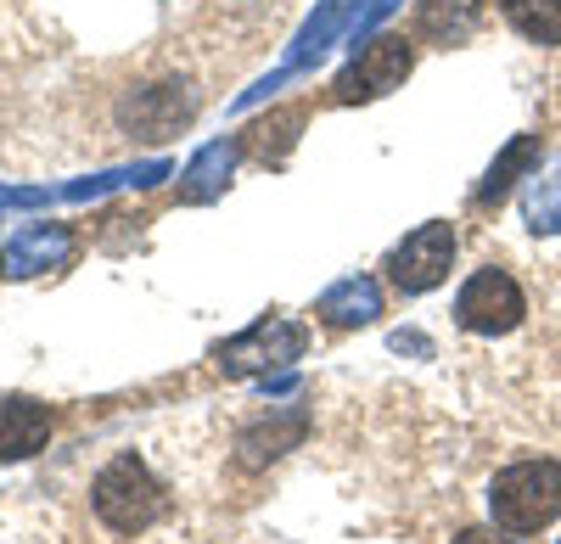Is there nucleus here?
I'll use <instances>...</instances> for the list:
<instances>
[{
	"mask_svg": "<svg viewBox=\"0 0 561 544\" xmlns=\"http://www.w3.org/2000/svg\"><path fill=\"white\" fill-rule=\"evenodd\" d=\"M489 511L494 528L534 539L561 517V461H511L489 483Z\"/></svg>",
	"mask_w": 561,
	"mask_h": 544,
	"instance_id": "f257e3e1",
	"label": "nucleus"
},
{
	"mask_svg": "<svg viewBox=\"0 0 561 544\" xmlns=\"http://www.w3.org/2000/svg\"><path fill=\"white\" fill-rule=\"evenodd\" d=\"M90 506H96V517L113 533H147L169 511V488L152 477V466L140 461L135 449H124V455H113L96 472V483H90Z\"/></svg>",
	"mask_w": 561,
	"mask_h": 544,
	"instance_id": "f03ea898",
	"label": "nucleus"
},
{
	"mask_svg": "<svg viewBox=\"0 0 561 544\" xmlns=\"http://www.w3.org/2000/svg\"><path fill=\"white\" fill-rule=\"evenodd\" d=\"M523 314H528V298H523L517 276L500 269V264H483L478 276L455 292V326L472 332V337H505V332H517Z\"/></svg>",
	"mask_w": 561,
	"mask_h": 544,
	"instance_id": "7ed1b4c3",
	"label": "nucleus"
},
{
	"mask_svg": "<svg viewBox=\"0 0 561 544\" xmlns=\"http://www.w3.org/2000/svg\"><path fill=\"white\" fill-rule=\"evenodd\" d=\"M410 68H415V39L382 34V39H370L365 51L337 73L332 96H337L343 107H348V102H377V96H388V90H399V84L410 79Z\"/></svg>",
	"mask_w": 561,
	"mask_h": 544,
	"instance_id": "20e7f679",
	"label": "nucleus"
},
{
	"mask_svg": "<svg viewBox=\"0 0 561 544\" xmlns=\"http://www.w3.org/2000/svg\"><path fill=\"white\" fill-rule=\"evenodd\" d=\"M449 264H455V231H449L444 219H433V224L410 231V236L388 253V281H393V292L421 298V292H433V287L449 276Z\"/></svg>",
	"mask_w": 561,
	"mask_h": 544,
	"instance_id": "39448f33",
	"label": "nucleus"
},
{
	"mask_svg": "<svg viewBox=\"0 0 561 544\" xmlns=\"http://www.w3.org/2000/svg\"><path fill=\"white\" fill-rule=\"evenodd\" d=\"M51 427H57L51 404H39L28 393H7V398H0V461L39 455L45 438H51Z\"/></svg>",
	"mask_w": 561,
	"mask_h": 544,
	"instance_id": "423d86ee",
	"label": "nucleus"
},
{
	"mask_svg": "<svg viewBox=\"0 0 561 544\" xmlns=\"http://www.w3.org/2000/svg\"><path fill=\"white\" fill-rule=\"evenodd\" d=\"M483 23V0H415V39L433 45H466Z\"/></svg>",
	"mask_w": 561,
	"mask_h": 544,
	"instance_id": "0eeeda50",
	"label": "nucleus"
},
{
	"mask_svg": "<svg viewBox=\"0 0 561 544\" xmlns=\"http://www.w3.org/2000/svg\"><path fill=\"white\" fill-rule=\"evenodd\" d=\"M68 258H73V236L62 224H45V231H23L7 253H0V269H7V276H34V269L68 264Z\"/></svg>",
	"mask_w": 561,
	"mask_h": 544,
	"instance_id": "6e6552de",
	"label": "nucleus"
},
{
	"mask_svg": "<svg viewBox=\"0 0 561 544\" xmlns=\"http://www.w3.org/2000/svg\"><path fill=\"white\" fill-rule=\"evenodd\" d=\"M298 348H304L298 326H253L242 343L225 348V366L230 371H253V366H270V359H293Z\"/></svg>",
	"mask_w": 561,
	"mask_h": 544,
	"instance_id": "1a4fd4ad",
	"label": "nucleus"
},
{
	"mask_svg": "<svg viewBox=\"0 0 561 544\" xmlns=\"http://www.w3.org/2000/svg\"><path fill=\"white\" fill-rule=\"evenodd\" d=\"M523 213H528V231H534V236H561V152L550 158L545 174L528 180Z\"/></svg>",
	"mask_w": 561,
	"mask_h": 544,
	"instance_id": "9d476101",
	"label": "nucleus"
},
{
	"mask_svg": "<svg viewBox=\"0 0 561 544\" xmlns=\"http://www.w3.org/2000/svg\"><path fill=\"white\" fill-rule=\"evenodd\" d=\"M320 314L332 326H365L382 314V292H377V281H343L320 298Z\"/></svg>",
	"mask_w": 561,
	"mask_h": 544,
	"instance_id": "9b49d317",
	"label": "nucleus"
},
{
	"mask_svg": "<svg viewBox=\"0 0 561 544\" xmlns=\"http://www.w3.org/2000/svg\"><path fill=\"white\" fill-rule=\"evenodd\" d=\"M500 18L534 45H561V0H500Z\"/></svg>",
	"mask_w": 561,
	"mask_h": 544,
	"instance_id": "f8f14e48",
	"label": "nucleus"
},
{
	"mask_svg": "<svg viewBox=\"0 0 561 544\" xmlns=\"http://www.w3.org/2000/svg\"><path fill=\"white\" fill-rule=\"evenodd\" d=\"M534 158H539V135H523V141H511V152H505V158H500V163L489 169V180H483L478 202H483V208H489V202H500V197H505L511 186H517V174H523V169H528Z\"/></svg>",
	"mask_w": 561,
	"mask_h": 544,
	"instance_id": "ddd939ff",
	"label": "nucleus"
},
{
	"mask_svg": "<svg viewBox=\"0 0 561 544\" xmlns=\"http://www.w3.org/2000/svg\"><path fill=\"white\" fill-rule=\"evenodd\" d=\"M455 544H517V533L505 539V528L494 533V528H466V533H455Z\"/></svg>",
	"mask_w": 561,
	"mask_h": 544,
	"instance_id": "4468645a",
	"label": "nucleus"
}]
</instances>
